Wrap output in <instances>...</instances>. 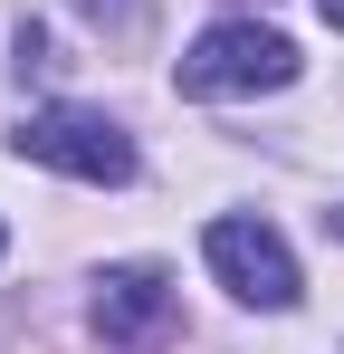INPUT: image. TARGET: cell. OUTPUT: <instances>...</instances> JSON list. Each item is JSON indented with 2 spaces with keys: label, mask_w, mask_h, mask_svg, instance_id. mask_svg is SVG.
I'll list each match as a JSON object with an SVG mask.
<instances>
[{
  "label": "cell",
  "mask_w": 344,
  "mask_h": 354,
  "mask_svg": "<svg viewBox=\"0 0 344 354\" xmlns=\"http://www.w3.org/2000/svg\"><path fill=\"white\" fill-rule=\"evenodd\" d=\"M316 10H325V19H335V29H344V0H316Z\"/></svg>",
  "instance_id": "8992f818"
},
{
  "label": "cell",
  "mask_w": 344,
  "mask_h": 354,
  "mask_svg": "<svg viewBox=\"0 0 344 354\" xmlns=\"http://www.w3.org/2000/svg\"><path fill=\"white\" fill-rule=\"evenodd\" d=\"M296 77V48H287L278 29H258V19H220V29H201L191 39V58H182V86L191 96H268Z\"/></svg>",
  "instance_id": "7a4b0ae2"
},
{
  "label": "cell",
  "mask_w": 344,
  "mask_h": 354,
  "mask_svg": "<svg viewBox=\"0 0 344 354\" xmlns=\"http://www.w3.org/2000/svg\"><path fill=\"white\" fill-rule=\"evenodd\" d=\"M19 77H48V29H19Z\"/></svg>",
  "instance_id": "5b68a950"
},
{
  "label": "cell",
  "mask_w": 344,
  "mask_h": 354,
  "mask_svg": "<svg viewBox=\"0 0 344 354\" xmlns=\"http://www.w3.org/2000/svg\"><path fill=\"white\" fill-rule=\"evenodd\" d=\"M10 144H19V163H48L77 182H134V134L115 115H86V106H39Z\"/></svg>",
  "instance_id": "6da1fadb"
},
{
  "label": "cell",
  "mask_w": 344,
  "mask_h": 354,
  "mask_svg": "<svg viewBox=\"0 0 344 354\" xmlns=\"http://www.w3.org/2000/svg\"><path fill=\"white\" fill-rule=\"evenodd\" d=\"M86 316H96V335H106L115 354H163L182 306H172V278H163V268H106Z\"/></svg>",
  "instance_id": "277c9868"
},
{
  "label": "cell",
  "mask_w": 344,
  "mask_h": 354,
  "mask_svg": "<svg viewBox=\"0 0 344 354\" xmlns=\"http://www.w3.org/2000/svg\"><path fill=\"white\" fill-rule=\"evenodd\" d=\"M325 230H335V239H344V201H335V211H325Z\"/></svg>",
  "instance_id": "52a82bcc"
},
{
  "label": "cell",
  "mask_w": 344,
  "mask_h": 354,
  "mask_svg": "<svg viewBox=\"0 0 344 354\" xmlns=\"http://www.w3.org/2000/svg\"><path fill=\"white\" fill-rule=\"evenodd\" d=\"M211 268H220V288L239 297V306H296V259H287V239L268 230V221H211Z\"/></svg>",
  "instance_id": "3957f363"
}]
</instances>
